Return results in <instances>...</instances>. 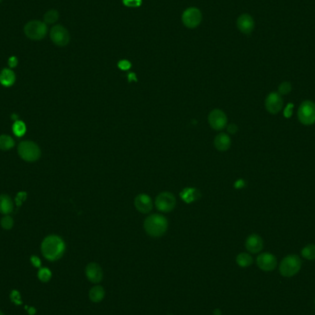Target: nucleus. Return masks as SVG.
I'll return each instance as SVG.
<instances>
[{"label":"nucleus","instance_id":"obj_28","mask_svg":"<svg viewBox=\"0 0 315 315\" xmlns=\"http://www.w3.org/2000/svg\"><path fill=\"white\" fill-rule=\"evenodd\" d=\"M292 90V85L291 82L289 81H284L282 82L279 86H278V93L281 95H288L291 93V91Z\"/></svg>","mask_w":315,"mask_h":315},{"label":"nucleus","instance_id":"obj_29","mask_svg":"<svg viewBox=\"0 0 315 315\" xmlns=\"http://www.w3.org/2000/svg\"><path fill=\"white\" fill-rule=\"evenodd\" d=\"M38 277L42 282H48L52 277V273L48 268H41L38 273Z\"/></svg>","mask_w":315,"mask_h":315},{"label":"nucleus","instance_id":"obj_13","mask_svg":"<svg viewBox=\"0 0 315 315\" xmlns=\"http://www.w3.org/2000/svg\"><path fill=\"white\" fill-rule=\"evenodd\" d=\"M135 207L138 212L148 214L152 210V200L147 194L137 195L134 200Z\"/></svg>","mask_w":315,"mask_h":315},{"label":"nucleus","instance_id":"obj_18","mask_svg":"<svg viewBox=\"0 0 315 315\" xmlns=\"http://www.w3.org/2000/svg\"><path fill=\"white\" fill-rule=\"evenodd\" d=\"M16 81V75L11 68H4L0 72V84L4 87H11Z\"/></svg>","mask_w":315,"mask_h":315},{"label":"nucleus","instance_id":"obj_42","mask_svg":"<svg viewBox=\"0 0 315 315\" xmlns=\"http://www.w3.org/2000/svg\"></svg>","mask_w":315,"mask_h":315},{"label":"nucleus","instance_id":"obj_35","mask_svg":"<svg viewBox=\"0 0 315 315\" xmlns=\"http://www.w3.org/2000/svg\"><path fill=\"white\" fill-rule=\"evenodd\" d=\"M292 109H293V105H292V103H290L288 106H287V108H286V110H285V112H284V115L286 116V117H291L292 115Z\"/></svg>","mask_w":315,"mask_h":315},{"label":"nucleus","instance_id":"obj_15","mask_svg":"<svg viewBox=\"0 0 315 315\" xmlns=\"http://www.w3.org/2000/svg\"><path fill=\"white\" fill-rule=\"evenodd\" d=\"M85 273L89 281L92 283H100L103 280V269L97 263L89 264L86 267Z\"/></svg>","mask_w":315,"mask_h":315},{"label":"nucleus","instance_id":"obj_14","mask_svg":"<svg viewBox=\"0 0 315 315\" xmlns=\"http://www.w3.org/2000/svg\"><path fill=\"white\" fill-rule=\"evenodd\" d=\"M254 21L252 17L247 13H244L237 20V27L239 31L245 34H251L254 30Z\"/></svg>","mask_w":315,"mask_h":315},{"label":"nucleus","instance_id":"obj_27","mask_svg":"<svg viewBox=\"0 0 315 315\" xmlns=\"http://www.w3.org/2000/svg\"><path fill=\"white\" fill-rule=\"evenodd\" d=\"M0 225L1 227L6 229V230H9L11 228H13L14 226V220L8 216V215H5L2 219H1V221H0Z\"/></svg>","mask_w":315,"mask_h":315},{"label":"nucleus","instance_id":"obj_23","mask_svg":"<svg viewBox=\"0 0 315 315\" xmlns=\"http://www.w3.org/2000/svg\"><path fill=\"white\" fill-rule=\"evenodd\" d=\"M15 145L14 139L8 135H0V150L8 151L10 150Z\"/></svg>","mask_w":315,"mask_h":315},{"label":"nucleus","instance_id":"obj_19","mask_svg":"<svg viewBox=\"0 0 315 315\" xmlns=\"http://www.w3.org/2000/svg\"><path fill=\"white\" fill-rule=\"evenodd\" d=\"M14 203L11 197L8 195H0V213L3 215H8L13 212Z\"/></svg>","mask_w":315,"mask_h":315},{"label":"nucleus","instance_id":"obj_22","mask_svg":"<svg viewBox=\"0 0 315 315\" xmlns=\"http://www.w3.org/2000/svg\"><path fill=\"white\" fill-rule=\"evenodd\" d=\"M252 257L247 252H241L237 255L236 263L237 265L241 268H249L252 265Z\"/></svg>","mask_w":315,"mask_h":315},{"label":"nucleus","instance_id":"obj_40","mask_svg":"<svg viewBox=\"0 0 315 315\" xmlns=\"http://www.w3.org/2000/svg\"><path fill=\"white\" fill-rule=\"evenodd\" d=\"M0 315H3V314H2V313H1V312H0Z\"/></svg>","mask_w":315,"mask_h":315},{"label":"nucleus","instance_id":"obj_39","mask_svg":"<svg viewBox=\"0 0 315 315\" xmlns=\"http://www.w3.org/2000/svg\"><path fill=\"white\" fill-rule=\"evenodd\" d=\"M214 315H221V312L219 310V309H217V310H215V311H214Z\"/></svg>","mask_w":315,"mask_h":315},{"label":"nucleus","instance_id":"obj_30","mask_svg":"<svg viewBox=\"0 0 315 315\" xmlns=\"http://www.w3.org/2000/svg\"><path fill=\"white\" fill-rule=\"evenodd\" d=\"M124 5L129 8H137L141 5L142 0H123Z\"/></svg>","mask_w":315,"mask_h":315},{"label":"nucleus","instance_id":"obj_38","mask_svg":"<svg viewBox=\"0 0 315 315\" xmlns=\"http://www.w3.org/2000/svg\"><path fill=\"white\" fill-rule=\"evenodd\" d=\"M244 185H245V181H243V180H239V181H237L236 184H235L236 188H242V187H244Z\"/></svg>","mask_w":315,"mask_h":315},{"label":"nucleus","instance_id":"obj_37","mask_svg":"<svg viewBox=\"0 0 315 315\" xmlns=\"http://www.w3.org/2000/svg\"><path fill=\"white\" fill-rule=\"evenodd\" d=\"M31 261H32V265L36 268H39L41 266V261H40L39 258L37 256H32L31 258Z\"/></svg>","mask_w":315,"mask_h":315},{"label":"nucleus","instance_id":"obj_12","mask_svg":"<svg viewBox=\"0 0 315 315\" xmlns=\"http://www.w3.org/2000/svg\"><path fill=\"white\" fill-rule=\"evenodd\" d=\"M257 267L265 272H270L275 270L277 266L276 257L270 252L260 253L256 258Z\"/></svg>","mask_w":315,"mask_h":315},{"label":"nucleus","instance_id":"obj_17","mask_svg":"<svg viewBox=\"0 0 315 315\" xmlns=\"http://www.w3.org/2000/svg\"><path fill=\"white\" fill-rule=\"evenodd\" d=\"M231 139L228 134L221 133L214 139V146L219 151H227L230 148Z\"/></svg>","mask_w":315,"mask_h":315},{"label":"nucleus","instance_id":"obj_6","mask_svg":"<svg viewBox=\"0 0 315 315\" xmlns=\"http://www.w3.org/2000/svg\"><path fill=\"white\" fill-rule=\"evenodd\" d=\"M298 119L299 123L304 126L315 124V103L307 100L300 103L298 109Z\"/></svg>","mask_w":315,"mask_h":315},{"label":"nucleus","instance_id":"obj_41","mask_svg":"<svg viewBox=\"0 0 315 315\" xmlns=\"http://www.w3.org/2000/svg\"><path fill=\"white\" fill-rule=\"evenodd\" d=\"M1 1H2V0H0V2H1Z\"/></svg>","mask_w":315,"mask_h":315},{"label":"nucleus","instance_id":"obj_7","mask_svg":"<svg viewBox=\"0 0 315 315\" xmlns=\"http://www.w3.org/2000/svg\"><path fill=\"white\" fill-rule=\"evenodd\" d=\"M155 205L160 212H172L176 206V198L170 192H162L156 197Z\"/></svg>","mask_w":315,"mask_h":315},{"label":"nucleus","instance_id":"obj_2","mask_svg":"<svg viewBox=\"0 0 315 315\" xmlns=\"http://www.w3.org/2000/svg\"><path fill=\"white\" fill-rule=\"evenodd\" d=\"M145 231L151 237H161L168 229V221L159 214H152L144 221Z\"/></svg>","mask_w":315,"mask_h":315},{"label":"nucleus","instance_id":"obj_25","mask_svg":"<svg viewBox=\"0 0 315 315\" xmlns=\"http://www.w3.org/2000/svg\"><path fill=\"white\" fill-rule=\"evenodd\" d=\"M59 13L55 9L48 10L47 12L44 15V22L46 24H54L58 21Z\"/></svg>","mask_w":315,"mask_h":315},{"label":"nucleus","instance_id":"obj_32","mask_svg":"<svg viewBox=\"0 0 315 315\" xmlns=\"http://www.w3.org/2000/svg\"><path fill=\"white\" fill-rule=\"evenodd\" d=\"M27 198V194L26 192H20L16 197V205L17 206H20L22 204L24 200Z\"/></svg>","mask_w":315,"mask_h":315},{"label":"nucleus","instance_id":"obj_10","mask_svg":"<svg viewBox=\"0 0 315 315\" xmlns=\"http://www.w3.org/2000/svg\"><path fill=\"white\" fill-rule=\"evenodd\" d=\"M284 101L278 92H270L265 100V107L269 113L277 114L282 110Z\"/></svg>","mask_w":315,"mask_h":315},{"label":"nucleus","instance_id":"obj_1","mask_svg":"<svg viewBox=\"0 0 315 315\" xmlns=\"http://www.w3.org/2000/svg\"><path fill=\"white\" fill-rule=\"evenodd\" d=\"M41 251L47 260H58L65 253L66 245L61 237L49 235L44 239L41 245Z\"/></svg>","mask_w":315,"mask_h":315},{"label":"nucleus","instance_id":"obj_34","mask_svg":"<svg viewBox=\"0 0 315 315\" xmlns=\"http://www.w3.org/2000/svg\"><path fill=\"white\" fill-rule=\"evenodd\" d=\"M18 63H19V60H18L16 56H11V57L8 58V64L10 68H16L17 66H18Z\"/></svg>","mask_w":315,"mask_h":315},{"label":"nucleus","instance_id":"obj_24","mask_svg":"<svg viewBox=\"0 0 315 315\" xmlns=\"http://www.w3.org/2000/svg\"><path fill=\"white\" fill-rule=\"evenodd\" d=\"M301 256L309 261L315 260V245H308L301 250Z\"/></svg>","mask_w":315,"mask_h":315},{"label":"nucleus","instance_id":"obj_31","mask_svg":"<svg viewBox=\"0 0 315 315\" xmlns=\"http://www.w3.org/2000/svg\"><path fill=\"white\" fill-rule=\"evenodd\" d=\"M10 299L12 300V302H14L17 305H19V304L22 303V301H21L22 300L21 299V295H20V293L17 292V291H13V292H11Z\"/></svg>","mask_w":315,"mask_h":315},{"label":"nucleus","instance_id":"obj_36","mask_svg":"<svg viewBox=\"0 0 315 315\" xmlns=\"http://www.w3.org/2000/svg\"><path fill=\"white\" fill-rule=\"evenodd\" d=\"M228 132L229 134H235L238 131V126L235 124H231L228 126Z\"/></svg>","mask_w":315,"mask_h":315},{"label":"nucleus","instance_id":"obj_9","mask_svg":"<svg viewBox=\"0 0 315 315\" xmlns=\"http://www.w3.org/2000/svg\"><path fill=\"white\" fill-rule=\"evenodd\" d=\"M182 23L189 29H195L202 22V13L197 8H187L181 16Z\"/></svg>","mask_w":315,"mask_h":315},{"label":"nucleus","instance_id":"obj_8","mask_svg":"<svg viewBox=\"0 0 315 315\" xmlns=\"http://www.w3.org/2000/svg\"><path fill=\"white\" fill-rule=\"evenodd\" d=\"M50 39L57 46H66L69 44L70 35L62 25H55L50 31Z\"/></svg>","mask_w":315,"mask_h":315},{"label":"nucleus","instance_id":"obj_33","mask_svg":"<svg viewBox=\"0 0 315 315\" xmlns=\"http://www.w3.org/2000/svg\"><path fill=\"white\" fill-rule=\"evenodd\" d=\"M118 67L122 70H127L131 68V63L127 60H121L118 63Z\"/></svg>","mask_w":315,"mask_h":315},{"label":"nucleus","instance_id":"obj_4","mask_svg":"<svg viewBox=\"0 0 315 315\" xmlns=\"http://www.w3.org/2000/svg\"><path fill=\"white\" fill-rule=\"evenodd\" d=\"M18 153L20 157L28 162H33L38 160L42 154L39 146L36 143L30 140L21 142L19 144Z\"/></svg>","mask_w":315,"mask_h":315},{"label":"nucleus","instance_id":"obj_5","mask_svg":"<svg viewBox=\"0 0 315 315\" xmlns=\"http://www.w3.org/2000/svg\"><path fill=\"white\" fill-rule=\"evenodd\" d=\"M47 25L41 21H31L25 24L24 33L29 39L40 41L47 34Z\"/></svg>","mask_w":315,"mask_h":315},{"label":"nucleus","instance_id":"obj_11","mask_svg":"<svg viewBox=\"0 0 315 315\" xmlns=\"http://www.w3.org/2000/svg\"><path fill=\"white\" fill-rule=\"evenodd\" d=\"M228 123V118L226 113L220 109L211 111L208 114V124L214 130L221 131L224 129Z\"/></svg>","mask_w":315,"mask_h":315},{"label":"nucleus","instance_id":"obj_3","mask_svg":"<svg viewBox=\"0 0 315 315\" xmlns=\"http://www.w3.org/2000/svg\"><path fill=\"white\" fill-rule=\"evenodd\" d=\"M302 262L297 254L285 256L279 264V273L285 277H292L297 275L301 268Z\"/></svg>","mask_w":315,"mask_h":315},{"label":"nucleus","instance_id":"obj_26","mask_svg":"<svg viewBox=\"0 0 315 315\" xmlns=\"http://www.w3.org/2000/svg\"><path fill=\"white\" fill-rule=\"evenodd\" d=\"M12 131L18 137H21L26 133V126L22 121L17 120L12 126Z\"/></svg>","mask_w":315,"mask_h":315},{"label":"nucleus","instance_id":"obj_20","mask_svg":"<svg viewBox=\"0 0 315 315\" xmlns=\"http://www.w3.org/2000/svg\"><path fill=\"white\" fill-rule=\"evenodd\" d=\"M200 197H201L200 192L196 188L188 187V188H184L181 191V199L187 204H191V203L197 201V199L200 198Z\"/></svg>","mask_w":315,"mask_h":315},{"label":"nucleus","instance_id":"obj_16","mask_svg":"<svg viewBox=\"0 0 315 315\" xmlns=\"http://www.w3.org/2000/svg\"><path fill=\"white\" fill-rule=\"evenodd\" d=\"M245 248L251 253H258L264 248V241L258 234H251L245 241Z\"/></svg>","mask_w":315,"mask_h":315},{"label":"nucleus","instance_id":"obj_21","mask_svg":"<svg viewBox=\"0 0 315 315\" xmlns=\"http://www.w3.org/2000/svg\"><path fill=\"white\" fill-rule=\"evenodd\" d=\"M104 296H105V291L102 286H95L89 292L90 299L94 303L101 302L104 299Z\"/></svg>","mask_w":315,"mask_h":315}]
</instances>
